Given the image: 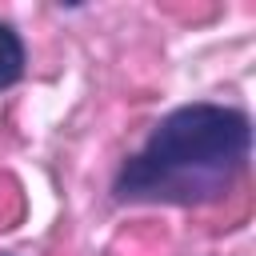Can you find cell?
Instances as JSON below:
<instances>
[{"mask_svg":"<svg viewBox=\"0 0 256 256\" xmlns=\"http://www.w3.org/2000/svg\"><path fill=\"white\" fill-rule=\"evenodd\" d=\"M248 120L232 108L188 104L176 108L148 140V148L124 168L120 192H216L220 180L248 156Z\"/></svg>","mask_w":256,"mask_h":256,"instance_id":"cell-1","label":"cell"},{"mask_svg":"<svg viewBox=\"0 0 256 256\" xmlns=\"http://www.w3.org/2000/svg\"><path fill=\"white\" fill-rule=\"evenodd\" d=\"M20 72H24V48H20V36H16L8 24H0V88L16 84Z\"/></svg>","mask_w":256,"mask_h":256,"instance_id":"cell-2","label":"cell"}]
</instances>
